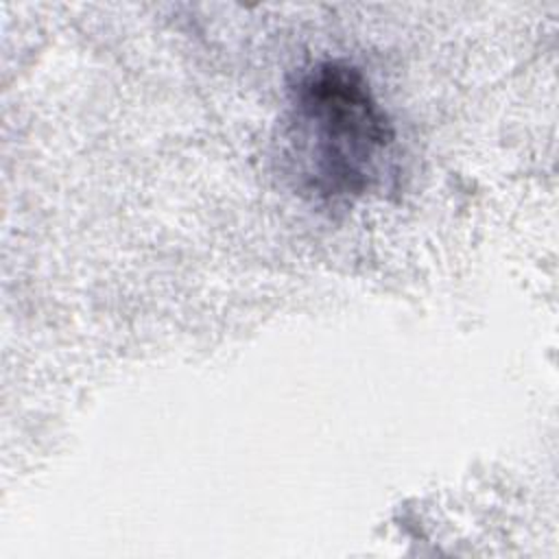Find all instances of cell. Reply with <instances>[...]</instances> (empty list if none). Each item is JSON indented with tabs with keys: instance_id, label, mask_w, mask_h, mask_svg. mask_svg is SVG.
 Wrapping results in <instances>:
<instances>
[{
	"instance_id": "6da1fadb",
	"label": "cell",
	"mask_w": 559,
	"mask_h": 559,
	"mask_svg": "<svg viewBox=\"0 0 559 559\" xmlns=\"http://www.w3.org/2000/svg\"><path fill=\"white\" fill-rule=\"evenodd\" d=\"M393 138L358 68L317 63L293 87L288 159L306 192L328 201L360 197L380 175Z\"/></svg>"
}]
</instances>
